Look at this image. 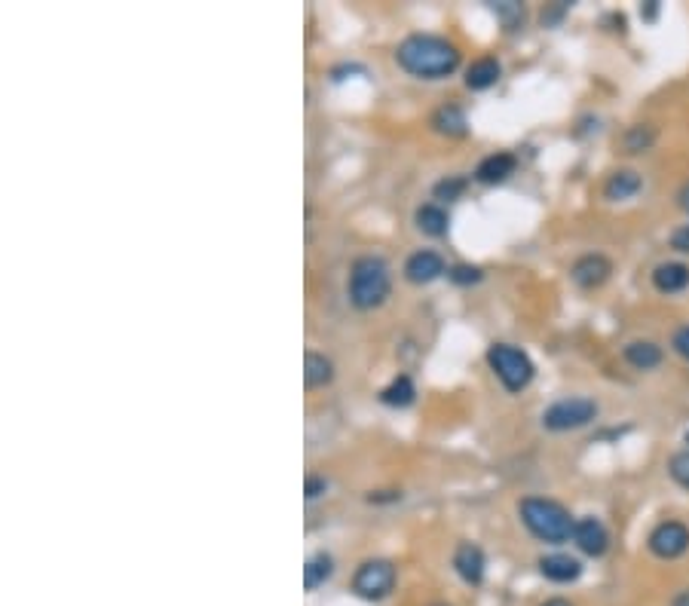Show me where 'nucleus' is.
Masks as SVG:
<instances>
[{"label":"nucleus","instance_id":"nucleus-14","mask_svg":"<svg viewBox=\"0 0 689 606\" xmlns=\"http://www.w3.org/2000/svg\"><path fill=\"white\" fill-rule=\"evenodd\" d=\"M500 77H503V65H500L497 56H481L466 68V86L472 92H484L490 86H497Z\"/></svg>","mask_w":689,"mask_h":606},{"label":"nucleus","instance_id":"nucleus-2","mask_svg":"<svg viewBox=\"0 0 689 606\" xmlns=\"http://www.w3.org/2000/svg\"><path fill=\"white\" fill-rule=\"evenodd\" d=\"M518 515L524 527L530 530L533 539L546 542V545H564L573 539L576 518L564 509L561 502L546 499V496H527L518 502Z\"/></svg>","mask_w":689,"mask_h":606},{"label":"nucleus","instance_id":"nucleus-3","mask_svg":"<svg viewBox=\"0 0 689 606\" xmlns=\"http://www.w3.org/2000/svg\"><path fill=\"white\" fill-rule=\"evenodd\" d=\"M350 303L356 310H377L392 291V276L383 258L365 255L350 270Z\"/></svg>","mask_w":689,"mask_h":606},{"label":"nucleus","instance_id":"nucleus-11","mask_svg":"<svg viewBox=\"0 0 689 606\" xmlns=\"http://www.w3.org/2000/svg\"><path fill=\"white\" fill-rule=\"evenodd\" d=\"M454 570H457V576L466 585H481L484 582V570H487L484 551L475 542H460L457 551H454Z\"/></svg>","mask_w":689,"mask_h":606},{"label":"nucleus","instance_id":"nucleus-30","mask_svg":"<svg viewBox=\"0 0 689 606\" xmlns=\"http://www.w3.org/2000/svg\"><path fill=\"white\" fill-rule=\"evenodd\" d=\"M328 490V478L325 475H310L307 478V499H319Z\"/></svg>","mask_w":689,"mask_h":606},{"label":"nucleus","instance_id":"nucleus-32","mask_svg":"<svg viewBox=\"0 0 689 606\" xmlns=\"http://www.w3.org/2000/svg\"><path fill=\"white\" fill-rule=\"evenodd\" d=\"M671 606H689V588L677 591V594H674V600H671Z\"/></svg>","mask_w":689,"mask_h":606},{"label":"nucleus","instance_id":"nucleus-20","mask_svg":"<svg viewBox=\"0 0 689 606\" xmlns=\"http://www.w3.org/2000/svg\"><path fill=\"white\" fill-rule=\"evenodd\" d=\"M432 129L441 132V135L460 138V135H466L469 123H466V114H463L460 105H441V108L432 114Z\"/></svg>","mask_w":689,"mask_h":606},{"label":"nucleus","instance_id":"nucleus-33","mask_svg":"<svg viewBox=\"0 0 689 606\" xmlns=\"http://www.w3.org/2000/svg\"><path fill=\"white\" fill-rule=\"evenodd\" d=\"M539 606H573V603L567 597H549L546 603H539Z\"/></svg>","mask_w":689,"mask_h":606},{"label":"nucleus","instance_id":"nucleus-17","mask_svg":"<svg viewBox=\"0 0 689 606\" xmlns=\"http://www.w3.org/2000/svg\"><path fill=\"white\" fill-rule=\"evenodd\" d=\"M641 187H644L641 172H634V169H619V172H613V175L604 181V199H610V202H625V199H631V196L641 193Z\"/></svg>","mask_w":689,"mask_h":606},{"label":"nucleus","instance_id":"nucleus-25","mask_svg":"<svg viewBox=\"0 0 689 606\" xmlns=\"http://www.w3.org/2000/svg\"><path fill=\"white\" fill-rule=\"evenodd\" d=\"M494 13H497V19L503 22L506 31H518L524 25V4H518V0H503V4H494Z\"/></svg>","mask_w":689,"mask_h":606},{"label":"nucleus","instance_id":"nucleus-19","mask_svg":"<svg viewBox=\"0 0 689 606\" xmlns=\"http://www.w3.org/2000/svg\"><path fill=\"white\" fill-rule=\"evenodd\" d=\"M334 380V362L328 356H322V352H307L304 356V383L307 389H322Z\"/></svg>","mask_w":689,"mask_h":606},{"label":"nucleus","instance_id":"nucleus-24","mask_svg":"<svg viewBox=\"0 0 689 606\" xmlns=\"http://www.w3.org/2000/svg\"><path fill=\"white\" fill-rule=\"evenodd\" d=\"M466 187H469V178H463V175H448V178H441V181L432 187V196L438 199V206H441V202H454V199H460V196L466 193Z\"/></svg>","mask_w":689,"mask_h":606},{"label":"nucleus","instance_id":"nucleus-26","mask_svg":"<svg viewBox=\"0 0 689 606\" xmlns=\"http://www.w3.org/2000/svg\"><path fill=\"white\" fill-rule=\"evenodd\" d=\"M668 475L677 487L689 490V447L686 450H677L674 457L668 460Z\"/></svg>","mask_w":689,"mask_h":606},{"label":"nucleus","instance_id":"nucleus-13","mask_svg":"<svg viewBox=\"0 0 689 606\" xmlns=\"http://www.w3.org/2000/svg\"><path fill=\"white\" fill-rule=\"evenodd\" d=\"M518 169V157L509 154V150H500V154H490L478 163L475 169V181L481 184H503L509 175H515Z\"/></svg>","mask_w":689,"mask_h":606},{"label":"nucleus","instance_id":"nucleus-16","mask_svg":"<svg viewBox=\"0 0 689 606\" xmlns=\"http://www.w3.org/2000/svg\"><path fill=\"white\" fill-rule=\"evenodd\" d=\"M653 288L659 294H680L689 288V267L680 264V261H665L653 270Z\"/></svg>","mask_w":689,"mask_h":606},{"label":"nucleus","instance_id":"nucleus-7","mask_svg":"<svg viewBox=\"0 0 689 606\" xmlns=\"http://www.w3.org/2000/svg\"><path fill=\"white\" fill-rule=\"evenodd\" d=\"M647 548L659 561H677L689 551V527L683 521H662L650 530Z\"/></svg>","mask_w":689,"mask_h":606},{"label":"nucleus","instance_id":"nucleus-31","mask_svg":"<svg viewBox=\"0 0 689 606\" xmlns=\"http://www.w3.org/2000/svg\"><path fill=\"white\" fill-rule=\"evenodd\" d=\"M677 206L689 215V181H686V184L680 187V193H677Z\"/></svg>","mask_w":689,"mask_h":606},{"label":"nucleus","instance_id":"nucleus-29","mask_svg":"<svg viewBox=\"0 0 689 606\" xmlns=\"http://www.w3.org/2000/svg\"><path fill=\"white\" fill-rule=\"evenodd\" d=\"M671 248L677 251V255H689V224H680L671 233Z\"/></svg>","mask_w":689,"mask_h":606},{"label":"nucleus","instance_id":"nucleus-10","mask_svg":"<svg viewBox=\"0 0 689 606\" xmlns=\"http://www.w3.org/2000/svg\"><path fill=\"white\" fill-rule=\"evenodd\" d=\"M445 273H448L445 258H441L438 251H432V248H420L405 261V279L414 282V285H429V282L441 279Z\"/></svg>","mask_w":689,"mask_h":606},{"label":"nucleus","instance_id":"nucleus-4","mask_svg":"<svg viewBox=\"0 0 689 606\" xmlns=\"http://www.w3.org/2000/svg\"><path fill=\"white\" fill-rule=\"evenodd\" d=\"M487 365H490V371L497 374V380L506 386V392H512V395L524 392L533 383V374H536L527 352L512 346V343H494V346H490L487 349Z\"/></svg>","mask_w":689,"mask_h":606},{"label":"nucleus","instance_id":"nucleus-9","mask_svg":"<svg viewBox=\"0 0 689 606\" xmlns=\"http://www.w3.org/2000/svg\"><path fill=\"white\" fill-rule=\"evenodd\" d=\"M573 545L585 554V558H604L610 548V533L598 518H582L573 527Z\"/></svg>","mask_w":689,"mask_h":606},{"label":"nucleus","instance_id":"nucleus-23","mask_svg":"<svg viewBox=\"0 0 689 606\" xmlns=\"http://www.w3.org/2000/svg\"><path fill=\"white\" fill-rule=\"evenodd\" d=\"M653 144H656V129L650 123L628 126L625 135H622V150H625V154H644V150H650Z\"/></svg>","mask_w":689,"mask_h":606},{"label":"nucleus","instance_id":"nucleus-28","mask_svg":"<svg viewBox=\"0 0 689 606\" xmlns=\"http://www.w3.org/2000/svg\"><path fill=\"white\" fill-rule=\"evenodd\" d=\"M671 346H674V352H677L680 359H686V362H689V322H686V325H680V328L674 331Z\"/></svg>","mask_w":689,"mask_h":606},{"label":"nucleus","instance_id":"nucleus-27","mask_svg":"<svg viewBox=\"0 0 689 606\" xmlns=\"http://www.w3.org/2000/svg\"><path fill=\"white\" fill-rule=\"evenodd\" d=\"M481 267H472V264H457V267H448V279L454 285H475L481 282Z\"/></svg>","mask_w":689,"mask_h":606},{"label":"nucleus","instance_id":"nucleus-22","mask_svg":"<svg viewBox=\"0 0 689 606\" xmlns=\"http://www.w3.org/2000/svg\"><path fill=\"white\" fill-rule=\"evenodd\" d=\"M414 395H417V389H414L411 377H408V374H399L396 380H392V383L380 392V401L386 404V408H408V404L414 401Z\"/></svg>","mask_w":689,"mask_h":606},{"label":"nucleus","instance_id":"nucleus-21","mask_svg":"<svg viewBox=\"0 0 689 606\" xmlns=\"http://www.w3.org/2000/svg\"><path fill=\"white\" fill-rule=\"evenodd\" d=\"M331 576H334V558H331V554H325V551L313 554V558L307 561V567H304V585H307V591L322 588Z\"/></svg>","mask_w":689,"mask_h":606},{"label":"nucleus","instance_id":"nucleus-6","mask_svg":"<svg viewBox=\"0 0 689 606\" xmlns=\"http://www.w3.org/2000/svg\"><path fill=\"white\" fill-rule=\"evenodd\" d=\"M396 582H399V570L392 561H383V558H374V561H365L356 576H353V591L356 597L362 600H383L389 597L392 591H396Z\"/></svg>","mask_w":689,"mask_h":606},{"label":"nucleus","instance_id":"nucleus-5","mask_svg":"<svg viewBox=\"0 0 689 606\" xmlns=\"http://www.w3.org/2000/svg\"><path fill=\"white\" fill-rule=\"evenodd\" d=\"M598 420V401L585 398V395H573V398H558L552 401L549 408L543 411V426L549 432H573V429H585L588 423Z\"/></svg>","mask_w":689,"mask_h":606},{"label":"nucleus","instance_id":"nucleus-8","mask_svg":"<svg viewBox=\"0 0 689 606\" xmlns=\"http://www.w3.org/2000/svg\"><path fill=\"white\" fill-rule=\"evenodd\" d=\"M613 276V261L601 251H592V255L576 258V264L570 267V279L582 288V291H595L601 288L607 279Z\"/></svg>","mask_w":689,"mask_h":606},{"label":"nucleus","instance_id":"nucleus-1","mask_svg":"<svg viewBox=\"0 0 689 606\" xmlns=\"http://www.w3.org/2000/svg\"><path fill=\"white\" fill-rule=\"evenodd\" d=\"M396 62L420 80H445L460 68V49L438 34H411L399 43Z\"/></svg>","mask_w":689,"mask_h":606},{"label":"nucleus","instance_id":"nucleus-15","mask_svg":"<svg viewBox=\"0 0 689 606\" xmlns=\"http://www.w3.org/2000/svg\"><path fill=\"white\" fill-rule=\"evenodd\" d=\"M622 356H625V362H628L634 371H653V368L662 365L665 352H662V346L653 343V340H631V343L622 349Z\"/></svg>","mask_w":689,"mask_h":606},{"label":"nucleus","instance_id":"nucleus-18","mask_svg":"<svg viewBox=\"0 0 689 606\" xmlns=\"http://www.w3.org/2000/svg\"><path fill=\"white\" fill-rule=\"evenodd\" d=\"M414 224H417V230H420L423 236H435V239H438V236L448 233L451 218H448L445 206H438V202H426V206L417 209Z\"/></svg>","mask_w":689,"mask_h":606},{"label":"nucleus","instance_id":"nucleus-12","mask_svg":"<svg viewBox=\"0 0 689 606\" xmlns=\"http://www.w3.org/2000/svg\"><path fill=\"white\" fill-rule=\"evenodd\" d=\"M539 573H543V579L555 582V585H570L582 576V564L576 558H570V554L564 551H555V554H543L539 558Z\"/></svg>","mask_w":689,"mask_h":606}]
</instances>
